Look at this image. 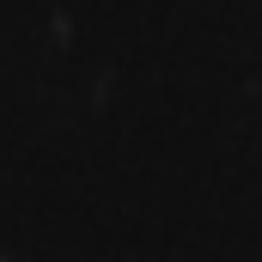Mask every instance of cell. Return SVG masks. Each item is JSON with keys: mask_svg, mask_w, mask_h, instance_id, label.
Here are the masks:
<instances>
[{"mask_svg": "<svg viewBox=\"0 0 262 262\" xmlns=\"http://www.w3.org/2000/svg\"><path fill=\"white\" fill-rule=\"evenodd\" d=\"M0 262H18V256H12V250H6V244H0Z\"/></svg>", "mask_w": 262, "mask_h": 262, "instance_id": "obj_1", "label": "cell"}]
</instances>
